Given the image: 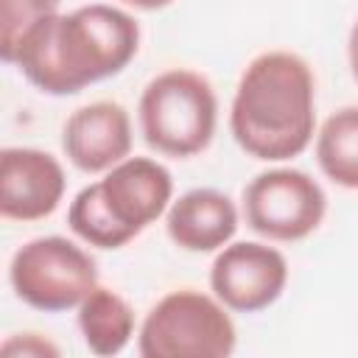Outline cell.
I'll use <instances>...</instances> for the list:
<instances>
[{
    "label": "cell",
    "instance_id": "cell-1",
    "mask_svg": "<svg viewBox=\"0 0 358 358\" xmlns=\"http://www.w3.org/2000/svg\"><path fill=\"white\" fill-rule=\"evenodd\" d=\"M140 48V25L131 14L92 3L39 22L11 53L22 76L48 95H76L84 87L117 76Z\"/></svg>",
    "mask_w": 358,
    "mask_h": 358
},
{
    "label": "cell",
    "instance_id": "cell-2",
    "mask_svg": "<svg viewBox=\"0 0 358 358\" xmlns=\"http://www.w3.org/2000/svg\"><path fill=\"white\" fill-rule=\"evenodd\" d=\"M316 129V84L308 62L288 50L255 56L235 90L229 131L255 159L299 157Z\"/></svg>",
    "mask_w": 358,
    "mask_h": 358
},
{
    "label": "cell",
    "instance_id": "cell-3",
    "mask_svg": "<svg viewBox=\"0 0 358 358\" xmlns=\"http://www.w3.org/2000/svg\"><path fill=\"white\" fill-rule=\"evenodd\" d=\"M171 193L173 179L165 165L148 157H126L73 199L67 224L90 246L120 249L165 213Z\"/></svg>",
    "mask_w": 358,
    "mask_h": 358
},
{
    "label": "cell",
    "instance_id": "cell-4",
    "mask_svg": "<svg viewBox=\"0 0 358 358\" xmlns=\"http://www.w3.org/2000/svg\"><path fill=\"white\" fill-rule=\"evenodd\" d=\"M137 117L140 131L154 151L185 159L210 145L218 120V101L201 73L176 67L145 84Z\"/></svg>",
    "mask_w": 358,
    "mask_h": 358
},
{
    "label": "cell",
    "instance_id": "cell-5",
    "mask_svg": "<svg viewBox=\"0 0 358 358\" xmlns=\"http://www.w3.org/2000/svg\"><path fill=\"white\" fill-rule=\"evenodd\" d=\"M137 347L143 358H227L235 350V324L224 302L179 288L148 310Z\"/></svg>",
    "mask_w": 358,
    "mask_h": 358
},
{
    "label": "cell",
    "instance_id": "cell-6",
    "mask_svg": "<svg viewBox=\"0 0 358 358\" xmlns=\"http://www.w3.org/2000/svg\"><path fill=\"white\" fill-rule=\"evenodd\" d=\"M14 294L45 313H62L84 302L98 285V266L67 238L48 235L22 243L8 266Z\"/></svg>",
    "mask_w": 358,
    "mask_h": 358
},
{
    "label": "cell",
    "instance_id": "cell-7",
    "mask_svg": "<svg viewBox=\"0 0 358 358\" xmlns=\"http://www.w3.org/2000/svg\"><path fill=\"white\" fill-rule=\"evenodd\" d=\"M327 199L313 176L296 168L257 173L243 187V218L268 241H302L324 218Z\"/></svg>",
    "mask_w": 358,
    "mask_h": 358
},
{
    "label": "cell",
    "instance_id": "cell-8",
    "mask_svg": "<svg viewBox=\"0 0 358 358\" xmlns=\"http://www.w3.org/2000/svg\"><path fill=\"white\" fill-rule=\"evenodd\" d=\"M288 282L285 257L266 243L238 241L224 246L210 268V288L224 308L238 313H257L277 302Z\"/></svg>",
    "mask_w": 358,
    "mask_h": 358
},
{
    "label": "cell",
    "instance_id": "cell-9",
    "mask_svg": "<svg viewBox=\"0 0 358 358\" xmlns=\"http://www.w3.org/2000/svg\"><path fill=\"white\" fill-rule=\"evenodd\" d=\"M64 196L59 159L39 148H6L0 154V213L11 221H39Z\"/></svg>",
    "mask_w": 358,
    "mask_h": 358
},
{
    "label": "cell",
    "instance_id": "cell-10",
    "mask_svg": "<svg viewBox=\"0 0 358 358\" xmlns=\"http://www.w3.org/2000/svg\"><path fill=\"white\" fill-rule=\"evenodd\" d=\"M67 159L84 173H101L123 162L131 151L129 112L115 101H95L76 109L62 129Z\"/></svg>",
    "mask_w": 358,
    "mask_h": 358
},
{
    "label": "cell",
    "instance_id": "cell-11",
    "mask_svg": "<svg viewBox=\"0 0 358 358\" xmlns=\"http://www.w3.org/2000/svg\"><path fill=\"white\" fill-rule=\"evenodd\" d=\"M165 229L168 238L185 252H215L235 235L238 210L227 193L196 187L171 204Z\"/></svg>",
    "mask_w": 358,
    "mask_h": 358
},
{
    "label": "cell",
    "instance_id": "cell-12",
    "mask_svg": "<svg viewBox=\"0 0 358 358\" xmlns=\"http://www.w3.org/2000/svg\"><path fill=\"white\" fill-rule=\"evenodd\" d=\"M78 330L95 355H117L134 336V310L112 288L95 285L78 305Z\"/></svg>",
    "mask_w": 358,
    "mask_h": 358
},
{
    "label": "cell",
    "instance_id": "cell-13",
    "mask_svg": "<svg viewBox=\"0 0 358 358\" xmlns=\"http://www.w3.org/2000/svg\"><path fill=\"white\" fill-rule=\"evenodd\" d=\"M316 159L330 182L358 190V106H344L324 120L316 137Z\"/></svg>",
    "mask_w": 358,
    "mask_h": 358
},
{
    "label": "cell",
    "instance_id": "cell-14",
    "mask_svg": "<svg viewBox=\"0 0 358 358\" xmlns=\"http://www.w3.org/2000/svg\"><path fill=\"white\" fill-rule=\"evenodd\" d=\"M62 0H0L3 8V34H0V56L8 64L17 45L48 17L59 14Z\"/></svg>",
    "mask_w": 358,
    "mask_h": 358
},
{
    "label": "cell",
    "instance_id": "cell-15",
    "mask_svg": "<svg viewBox=\"0 0 358 358\" xmlns=\"http://www.w3.org/2000/svg\"><path fill=\"white\" fill-rule=\"evenodd\" d=\"M6 355H59V350L39 333H20L3 344Z\"/></svg>",
    "mask_w": 358,
    "mask_h": 358
},
{
    "label": "cell",
    "instance_id": "cell-16",
    "mask_svg": "<svg viewBox=\"0 0 358 358\" xmlns=\"http://www.w3.org/2000/svg\"><path fill=\"white\" fill-rule=\"evenodd\" d=\"M347 56H350V67H352V76L358 81V22L352 25L350 31V39H347Z\"/></svg>",
    "mask_w": 358,
    "mask_h": 358
},
{
    "label": "cell",
    "instance_id": "cell-17",
    "mask_svg": "<svg viewBox=\"0 0 358 358\" xmlns=\"http://www.w3.org/2000/svg\"><path fill=\"white\" fill-rule=\"evenodd\" d=\"M123 3H129V6H134V8H143V11H157V8L171 6L173 0H123Z\"/></svg>",
    "mask_w": 358,
    "mask_h": 358
}]
</instances>
